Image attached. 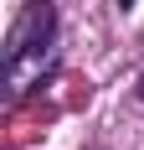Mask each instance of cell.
<instances>
[{"label": "cell", "mask_w": 144, "mask_h": 150, "mask_svg": "<svg viewBox=\"0 0 144 150\" xmlns=\"http://www.w3.org/2000/svg\"><path fill=\"white\" fill-rule=\"evenodd\" d=\"M57 67V11L52 0H26L21 16L5 31V88L10 98H26Z\"/></svg>", "instance_id": "cell-1"}, {"label": "cell", "mask_w": 144, "mask_h": 150, "mask_svg": "<svg viewBox=\"0 0 144 150\" xmlns=\"http://www.w3.org/2000/svg\"><path fill=\"white\" fill-rule=\"evenodd\" d=\"M139 98H144V88H139Z\"/></svg>", "instance_id": "cell-2"}]
</instances>
